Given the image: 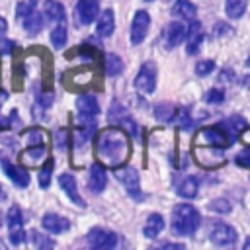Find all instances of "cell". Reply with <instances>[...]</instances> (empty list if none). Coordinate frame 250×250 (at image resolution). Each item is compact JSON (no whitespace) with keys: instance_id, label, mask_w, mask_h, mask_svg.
<instances>
[{"instance_id":"30","label":"cell","mask_w":250,"mask_h":250,"mask_svg":"<svg viewBox=\"0 0 250 250\" xmlns=\"http://www.w3.org/2000/svg\"><path fill=\"white\" fill-rule=\"evenodd\" d=\"M104 66H105V74H107V76H117V74L123 72V61H121L117 55H113V53L105 55Z\"/></svg>"},{"instance_id":"24","label":"cell","mask_w":250,"mask_h":250,"mask_svg":"<svg viewBox=\"0 0 250 250\" xmlns=\"http://www.w3.org/2000/svg\"><path fill=\"white\" fill-rule=\"evenodd\" d=\"M164 229V217L158 215V213H152L148 215L146 219V225H145V236L146 238H156Z\"/></svg>"},{"instance_id":"46","label":"cell","mask_w":250,"mask_h":250,"mask_svg":"<svg viewBox=\"0 0 250 250\" xmlns=\"http://www.w3.org/2000/svg\"><path fill=\"white\" fill-rule=\"evenodd\" d=\"M219 80H221V82H230V80H232V70H230V68H227V70H221V74H219Z\"/></svg>"},{"instance_id":"44","label":"cell","mask_w":250,"mask_h":250,"mask_svg":"<svg viewBox=\"0 0 250 250\" xmlns=\"http://www.w3.org/2000/svg\"><path fill=\"white\" fill-rule=\"evenodd\" d=\"M68 135H70L68 129H61V131H57L55 139H57V146H59V148H64V146H66V139H68Z\"/></svg>"},{"instance_id":"47","label":"cell","mask_w":250,"mask_h":250,"mask_svg":"<svg viewBox=\"0 0 250 250\" xmlns=\"http://www.w3.org/2000/svg\"><path fill=\"white\" fill-rule=\"evenodd\" d=\"M12 47H14V43H12V41H6V39H2V41H0V51H2V53H10V51H12Z\"/></svg>"},{"instance_id":"42","label":"cell","mask_w":250,"mask_h":250,"mask_svg":"<svg viewBox=\"0 0 250 250\" xmlns=\"http://www.w3.org/2000/svg\"><path fill=\"white\" fill-rule=\"evenodd\" d=\"M31 238H33V244H35V246H39V248H49V246H53V244H55V240L47 238L45 234H39L37 230H33V232H31Z\"/></svg>"},{"instance_id":"25","label":"cell","mask_w":250,"mask_h":250,"mask_svg":"<svg viewBox=\"0 0 250 250\" xmlns=\"http://www.w3.org/2000/svg\"><path fill=\"white\" fill-rule=\"evenodd\" d=\"M172 14L178 18H184V20H193L197 14V8L189 0H176L172 6Z\"/></svg>"},{"instance_id":"37","label":"cell","mask_w":250,"mask_h":250,"mask_svg":"<svg viewBox=\"0 0 250 250\" xmlns=\"http://www.w3.org/2000/svg\"><path fill=\"white\" fill-rule=\"evenodd\" d=\"M207 207H209V211H215V213H221V215H227V213H230V211H232L230 201H229V199H225V197H217V199H213Z\"/></svg>"},{"instance_id":"17","label":"cell","mask_w":250,"mask_h":250,"mask_svg":"<svg viewBox=\"0 0 250 250\" xmlns=\"http://www.w3.org/2000/svg\"><path fill=\"white\" fill-rule=\"evenodd\" d=\"M221 127H223V131L227 133V137H229V141H230V145L240 137V133L246 129V119L242 117V115H230V117H227L225 121H221L219 123Z\"/></svg>"},{"instance_id":"43","label":"cell","mask_w":250,"mask_h":250,"mask_svg":"<svg viewBox=\"0 0 250 250\" xmlns=\"http://www.w3.org/2000/svg\"><path fill=\"white\" fill-rule=\"evenodd\" d=\"M234 160H236L238 166H242V168H250V146L244 148V150H240V152L236 154Z\"/></svg>"},{"instance_id":"19","label":"cell","mask_w":250,"mask_h":250,"mask_svg":"<svg viewBox=\"0 0 250 250\" xmlns=\"http://www.w3.org/2000/svg\"><path fill=\"white\" fill-rule=\"evenodd\" d=\"M2 168H4V174H6L18 188H27V184H29V174H27L23 168L10 164V162L6 160V156H2Z\"/></svg>"},{"instance_id":"5","label":"cell","mask_w":250,"mask_h":250,"mask_svg":"<svg viewBox=\"0 0 250 250\" xmlns=\"http://www.w3.org/2000/svg\"><path fill=\"white\" fill-rule=\"evenodd\" d=\"M76 111H78V121L80 125H94V119L100 113V105L96 96L92 94H82L76 100Z\"/></svg>"},{"instance_id":"35","label":"cell","mask_w":250,"mask_h":250,"mask_svg":"<svg viewBox=\"0 0 250 250\" xmlns=\"http://www.w3.org/2000/svg\"><path fill=\"white\" fill-rule=\"evenodd\" d=\"M51 43H53L55 49L64 47V43H66V27H64V23H59L57 27H53V31H51Z\"/></svg>"},{"instance_id":"10","label":"cell","mask_w":250,"mask_h":250,"mask_svg":"<svg viewBox=\"0 0 250 250\" xmlns=\"http://www.w3.org/2000/svg\"><path fill=\"white\" fill-rule=\"evenodd\" d=\"M119 242L117 234L107 230V229H102V227H96L88 232V244L92 248H115Z\"/></svg>"},{"instance_id":"21","label":"cell","mask_w":250,"mask_h":250,"mask_svg":"<svg viewBox=\"0 0 250 250\" xmlns=\"http://www.w3.org/2000/svg\"><path fill=\"white\" fill-rule=\"evenodd\" d=\"M105 170L104 164H92L90 166V178H88V188L92 193H102L105 188Z\"/></svg>"},{"instance_id":"31","label":"cell","mask_w":250,"mask_h":250,"mask_svg":"<svg viewBox=\"0 0 250 250\" xmlns=\"http://www.w3.org/2000/svg\"><path fill=\"white\" fill-rule=\"evenodd\" d=\"M174 123H176V127H178V129H182V131H189V129L193 127V123H195V121H193V117H191L189 109L182 107V109H178V111H176Z\"/></svg>"},{"instance_id":"1","label":"cell","mask_w":250,"mask_h":250,"mask_svg":"<svg viewBox=\"0 0 250 250\" xmlns=\"http://www.w3.org/2000/svg\"><path fill=\"white\" fill-rule=\"evenodd\" d=\"M94 150L100 164L115 170L129 160V154H131L129 135L123 131V127H117V125L105 127L96 135Z\"/></svg>"},{"instance_id":"38","label":"cell","mask_w":250,"mask_h":250,"mask_svg":"<svg viewBox=\"0 0 250 250\" xmlns=\"http://www.w3.org/2000/svg\"><path fill=\"white\" fill-rule=\"evenodd\" d=\"M35 8H37V2H35V0H21V2L16 6V16H18V20L21 21V20L27 18Z\"/></svg>"},{"instance_id":"36","label":"cell","mask_w":250,"mask_h":250,"mask_svg":"<svg viewBox=\"0 0 250 250\" xmlns=\"http://www.w3.org/2000/svg\"><path fill=\"white\" fill-rule=\"evenodd\" d=\"M51 172H53V160H47L41 168H39V176H37V180H39V188H49V184H51Z\"/></svg>"},{"instance_id":"12","label":"cell","mask_w":250,"mask_h":250,"mask_svg":"<svg viewBox=\"0 0 250 250\" xmlns=\"http://www.w3.org/2000/svg\"><path fill=\"white\" fill-rule=\"evenodd\" d=\"M47 154H49V148H47V143H41V145H31L27 150L21 152L20 156V162L21 166H27V168H37L43 160H47Z\"/></svg>"},{"instance_id":"48","label":"cell","mask_w":250,"mask_h":250,"mask_svg":"<svg viewBox=\"0 0 250 250\" xmlns=\"http://www.w3.org/2000/svg\"><path fill=\"white\" fill-rule=\"evenodd\" d=\"M6 29H8V21L4 18H0V33H4Z\"/></svg>"},{"instance_id":"7","label":"cell","mask_w":250,"mask_h":250,"mask_svg":"<svg viewBox=\"0 0 250 250\" xmlns=\"http://www.w3.org/2000/svg\"><path fill=\"white\" fill-rule=\"evenodd\" d=\"M195 145H213V146H229L230 141L221 125L201 127L195 135Z\"/></svg>"},{"instance_id":"53","label":"cell","mask_w":250,"mask_h":250,"mask_svg":"<svg viewBox=\"0 0 250 250\" xmlns=\"http://www.w3.org/2000/svg\"><path fill=\"white\" fill-rule=\"evenodd\" d=\"M248 66H250V59H248Z\"/></svg>"},{"instance_id":"13","label":"cell","mask_w":250,"mask_h":250,"mask_svg":"<svg viewBox=\"0 0 250 250\" xmlns=\"http://www.w3.org/2000/svg\"><path fill=\"white\" fill-rule=\"evenodd\" d=\"M100 16V0H78L76 20L80 25H90Z\"/></svg>"},{"instance_id":"11","label":"cell","mask_w":250,"mask_h":250,"mask_svg":"<svg viewBox=\"0 0 250 250\" xmlns=\"http://www.w3.org/2000/svg\"><path fill=\"white\" fill-rule=\"evenodd\" d=\"M148 27H150V16L145 10H139L131 21V43L133 45L143 43V39L148 33Z\"/></svg>"},{"instance_id":"39","label":"cell","mask_w":250,"mask_h":250,"mask_svg":"<svg viewBox=\"0 0 250 250\" xmlns=\"http://www.w3.org/2000/svg\"><path fill=\"white\" fill-rule=\"evenodd\" d=\"M215 70V61H199L195 64V74L197 76H207Z\"/></svg>"},{"instance_id":"23","label":"cell","mask_w":250,"mask_h":250,"mask_svg":"<svg viewBox=\"0 0 250 250\" xmlns=\"http://www.w3.org/2000/svg\"><path fill=\"white\" fill-rule=\"evenodd\" d=\"M113 29H115V16H113V10H104L102 12V16L98 18V27H96V31H98V35L100 37H109L111 33H113Z\"/></svg>"},{"instance_id":"27","label":"cell","mask_w":250,"mask_h":250,"mask_svg":"<svg viewBox=\"0 0 250 250\" xmlns=\"http://www.w3.org/2000/svg\"><path fill=\"white\" fill-rule=\"evenodd\" d=\"M43 10H45V14H47L49 20L59 21V23L64 21V8H62L61 2H57V0H45Z\"/></svg>"},{"instance_id":"45","label":"cell","mask_w":250,"mask_h":250,"mask_svg":"<svg viewBox=\"0 0 250 250\" xmlns=\"http://www.w3.org/2000/svg\"><path fill=\"white\" fill-rule=\"evenodd\" d=\"M232 33V27L230 25H227V23H217L215 25V35L217 37H229Z\"/></svg>"},{"instance_id":"20","label":"cell","mask_w":250,"mask_h":250,"mask_svg":"<svg viewBox=\"0 0 250 250\" xmlns=\"http://www.w3.org/2000/svg\"><path fill=\"white\" fill-rule=\"evenodd\" d=\"M59 186L62 188V191L68 195V199H70L72 203H76L78 207H84V205H86V203L82 201L80 193H78L76 180H74V176H72V174H61V176H59Z\"/></svg>"},{"instance_id":"22","label":"cell","mask_w":250,"mask_h":250,"mask_svg":"<svg viewBox=\"0 0 250 250\" xmlns=\"http://www.w3.org/2000/svg\"><path fill=\"white\" fill-rule=\"evenodd\" d=\"M203 41V27L199 21H193L191 20V25L188 29V55H195L199 51V45Z\"/></svg>"},{"instance_id":"3","label":"cell","mask_w":250,"mask_h":250,"mask_svg":"<svg viewBox=\"0 0 250 250\" xmlns=\"http://www.w3.org/2000/svg\"><path fill=\"white\" fill-rule=\"evenodd\" d=\"M193 158L205 170L221 168L227 162V156H225L223 148L221 146H213V145H195L193 146Z\"/></svg>"},{"instance_id":"41","label":"cell","mask_w":250,"mask_h":250,"mask_svg":"<svg viewBox=\"0 0 250 250\" xmlns=\"http://www.w3.org/2000/svg\"><path fill=\"white\" fill-rule=\"evenodd\" d=\"M205 102L207 104H223L225 102V92L219 90V88H213L205 94Z\"/></svg>"},{"instance_id":"14","label":"cell","mask_w":250,"mask_h":250,"mask_svg":"<svg viewBox=\"0 0 250 250\" xmlns=\"http://www.w3.org/2000/svg\"><path fill=\"white\" fill-rule=\"evenodd\" d=\"M107 119H109V123L111 125H117V127H125L131 135H137V125H135V121L131 119V115L117 104V102H113L111 104V109H109V115H107Z\"/></svg>"},{"instance_id":"49","label":"cell","mask_w":250,"mask_h":250,"mask_svg":"<svg viewBox=\"0 0 250 250\" xmlns=\"http://www.w3.org/2000/svg\"><path fill=\"white\" fill-rule=\"evenodd\" d=\"M6 100H8V94H6V92H0V105H2Z\"/></svg>"},{"instance_id":"32","label":"cell","mask_w":250,"mask_h":250,"mask_svg":"<svg viewBox=\"0 0 250 250\" xmlns=\"http://www.w3.org/2000/svg\"><path fill=\"white\" fill-rule=\"evenodd\" d=\"M16 150H18V141L8 133H0V154L6 156V154H14Z\"/></svg>"},{"instance_id":"50","label":"cell","mask_w":250,"mask_h":250,"mask_svg":"<svg viewBox=\"0 0 250 250\" xmlns=\"http://www.w3.org/2000/svg\"><path fill=\"white\" fill-rule=\"evenodd\" d=\"M6 199V191H4V188L0 186V201H4Z\"/></svg>"},{"instance_id":"33","label":"cell","mask_w":250,"mask_h":250,"mask_svg":"<svg viewBox=\"0 0 250 250\" xmlns=\"http://www.w3.org/2000/svg\"><path fill=\"white\" fill-rule=\"evenodd\" d=\"M25 141L29 145H41V143H47V131L45 129H39V127H31L23 133Z\"/></svg>"},{"instance_id":"15","label":"cell","mask_w":250,"mask_h":250,"mask_svg":"<svg viewBox=\"0 0 250 250\" xmlns=\"http://www.w3.org/2000/svg\"><path fill=\"white\" fill-rule=\"evenodd\" d=\"M188 37V29L182 21H170L164 29V47L166 49H174L178 47L184 39Z\"/></svg>"},{"instance_id":"4","label":"cell","mask_w":250,"mask_h":250,"mask_svg":"<svg viewBox=\"0 0 250 250\" xmlns=\"http://www.w3.org/2000/svg\"><path fill=\"white\" fill-rule=\"evenodd\" d=\"M115 178H117V182L125 188V191H127L135 201H143V199H145V193L141 191V182H139L137 170L119 166V168H115Z\"/></svg>"},{"instance_id":"16","label":"cell","mask_w":250,"mask_h":250,"mask_svg":"<svg viewBox=\"0 0 250 250\" xmlns=\"http://www.w3.org/2000/svg\"><path fill=\"white\" fill-rule=\"evenodd\" d=\"M64 78H70V82L66 80L64 82V86L68 88V90H82V88H86L90 82H92V78H94V74L86 68V66H82V68H74V70H70V72H66L64 74Z\"/></svg>"},{"instance_id":"6","label":"cell","mask_w":250,"mask_h":250,"mask_svg":"<svg viewBox=\"0 0 250 250\" xmlns=\"http://www.w3.org/2000/svg\"><path fill=\"white\" fill-rule=\"evenodd\" d=\"M135 88L141 96H148L154 92L156 88V66L154 62H143L141 70L137 72V78H135Z\"/></svg>"},{"instance_id":"9","label":"cell","mask_w":250,"mask_h":250,"mask_svg":"<svg viewBox=\"0 0 250 250\" xmlns=\"http://www.w3.org/2000/svg\"><path fill=\"white\" fill-rule=\"evenodd\" d=\"M209 240L215 246H232L236 242V230L230 225L217 221L209 230Z\"/></svg>"},{"instance_id":"28","label":"cell","mask_w":250,"mask_h":250,"mask_svg":"<svg viewBox=\"0 0 250 250\" xmlns=\"http://www.w3.org/2000/svg\"><path fill=\"white\" fill-rule=\"evenodd\" d=\"M178 195L180 197H186V199H191L197 195V180L193 176H188L186 180L180 182L178 186Z\"/></svg>"},{"instance_id":"2","label":"cell","mask_w":250,"mask_h":250,"mask_svg":"<svg viewBox=\"0 0 250 250\" xmlns=\"http://www.w3.org/2000/svg\"><path fill=\"white\" fill-rule=\"evenodd\" d=\"M199 211L189 203H180L172 211V232L176 236H191L199 229Z\"/></svg>"},{"instance_id":"40","label":"cell","mask_w":250,"mask_h":250,"mask_svg":"<svg viewBox=\"0 0 250 250\" xmlns=\"http://www.w3.org/2000/svg\"><path fill=\"white\" fill-rule=\"evenodd\" d=\"M53 100H55V94H51V92H43V94H39L37 96V105H35V109H49L51 107V104H53Z\"/></svg>"},{"instance_id":"52","label":"cell","mask_w":250,"mask_h":250,"mask_svg":"<svg viewBox=\"0 0 250 250\" xmlns=\"http://www.w3.org/2000/svg\"><path fill=\"white\" fill-rule=\"evenodd\" d=\"M0 225H2V213H0Z\"/></svg>"},{"instance_id":"26","label":"cell","mask_w":250,"mask_h":250,"mask_svg":"<svg viewBox=\"0 0 250 250\" xmlns=\"http://www.w3.org/2000/svg\"><path fill=\"white\" fill-rule=\"evenodd\" d=\"M21 23H23V29L27 31V35H37L41 31V27H43V18L35 8L27 18L21 20Z\"/></svg>"},{"instance_id":"8","label":"cell","mask_w":250,"mask_h":250,"mask_svg":"<svg viewBox=\"0 0 250 250\" xmlns=\"http://www.w3.org/2000/svg\"><path fill=\"white\" fill-rule=\"evenodd\" d=\"M8 229H10V242L14 246L25 242V230H23V215L18 205H12L8 209Z\"/></svg>"},{"instance_id":"18","label":"cell","mask_w":250,"mask_h":250,"mask_svg":"<svg viewBox=\"0 0 250 250\" xmlns=\"http://www.w3.org/2000/svg\"><path fill=\"white\" fill-rule=\"evenodd\" d=\"M41 225L47 232H53V234H59V232H64L70 229V221L64 219L62 215H55V213H45L41 219Z\"/></svg>"},{"instance_id":"34","label":"cell","mask_w":250,"mask_h":250,"mask_svg":"<svg viewBox=\"0 0 250 250\" xmlns=\"http://www.w3.org/2000/svg\"><path fill=\"white\" fill-rule=\"evenodd\" d=\"M246 10V0H227L225 12L229 18H240Z\"/></svg>"},{"instance_id":"29","label":"cell","mask_w":250,"mask_h":250,"mask_svg":"<svg viewBox=\"0 0 250 250\" xmlns=\"http://www.w3.org/2000/svg\"><path fill=\"white\" fill-rule=\"evenodd\" d=\"M176 107L172 104H158L154 107V117L160 121V123H170L174 121V115H176Z\"/></svg>"},{"instance_id":"51","label":"cell","mask_w":250,"mask_h":250,"mask_svg":"<svg viewBox=\"0 0 250 250\" xmlns=\"http://www.w3.org/2000/svg\"><path fill=\"white\" fill-rule=\"evenodd\" d=\"M244 246H246V248H250V240H246V244H244Z\"/></svg>"}]
</instances>
